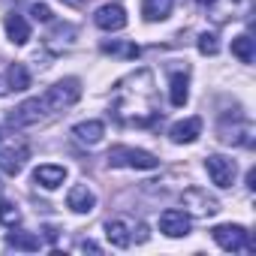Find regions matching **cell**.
Masks as SVG:
<instances>
[{
    "label": "cell",
    "mask_w": 256,
    "mask_h": 256,
    "mask_svg": "<svg viewBox=\"0 0 256 256\" xmlns=\"http://www.w3.org/2000/svg\"><path fill=\"white\" fill-rule=\"evenodd\" d=\"M78 100H82V82H78V78H64V82L52 84V88L40 96L46 114H58V112L76 106Z\"/></svg>",
    "instance_id": "6da1fadb"
},
{
    "label": "cell",
    "mask_w": 256,
    "mask_h": 256,
    "mask_svg": "<svg viewBox=\"0 0 256 256\" xmlns=\"http://www.w3.org/2000/svg\"><path fill=\"white\" fill-rule=\"evenodd\" d=\"M108 166H114V169H157L160 166V160L151 154V151H142V148H126V145H118V148H112L108 151Z\"/></svg>",
    "instance_id": "7a4b0ae2"
},
{
    "label": "cell",
    "mask_w": 256,
    "mask_h": 256,
    "mask_svg": "<svg viewBox=\"0 0 256 256\" xmlns=\"http://www.w3.org/2000/svg\"><path fill=\"white\" fill-rule=\"evenodd\" d=\"M211 238L223 247V250H232V253H238V250H256V244L250 241V232L244 229V226H238V223H223V226H214L211 229Z\"/></svg>",
    "instance_id": "3957f363"
},
{
    "label": "cell",
    "mask_w": 256,
    "mask_h": 256,
    "mask_svg": "<svg viewBox=\"0 0 256 256\" xmlns=\"http://www.w3.org/2000/svg\"><path fill=\"white\" fill-rule=\"evenodd\" d=\"M205 172H208L211 184H217L220 190H226V187L235 184L238 166H235V160H226V157H220V154H211V157L205 160Z\"/></svg>",
    "instance_id": "277c9868"
},
{
    "label": "cell",
    "mask_w": 256,
    "mask_h": 256,
    "mask_svg": "<svg viewBox=\"0 0 256 256\" xmlns=\"http://www.w3.org/2000/svg\"><path fill=\"white\" fill-rule=\"evenodd\" d=\"M193 229V220L187 211H178V208H169L160 214V232L169 235V238H187Z\"/></svg>",
    "instance_id": "5b68a950"
},
{
    "label": "cell",
    "mask_w": 256,
    "mask_h": 256,
    "mask_svg": "<svg viewBox=\"0 0 256 256\" xmlns=\"http://www.w3.org/2000/svg\"><path fill=\"white\" fill-rule=\"evenodd\" d=\"M46 118H48V114H46V108H42V102H40V96H36V100L22 102V106L10 114V126L24 130V126H34V124H40V120H46Z\"/></svg>",
    "instance_id": "8992f818"
},
{
    "label": "cell",
    "mask_w": 256,
    "mask_h": 256,
    "mask_svg": "<svg viewBox=\"0 0 256 256\" xmlns=\"http://www.w3.org/2000/svg\"><path fill=\"white\" fill-rule=\"evenodd\" d=\"M30 160V148L24 145V142H18V145H10V148H4L0 151V172L4 175H22V169H24V163Z\"/></svg>",
    "instance_id": "52a82bcc"
},
{
    "label": "cell",
    "mask_w": 256,
    "mask_h": 256,
    "mask_svg": "<svg viewBox=\"0 0 256 256\" xmlns=\"http://www.w3.org/2000/svg\"><path fill=\"white\" fill-rule=\"evenodd\" d=\"M94 22H96L100 30H124V28H126V12H124V6H118V4H106V6L96 10Z\"/></svg>",
    "instance_id": "ba28073f"
},
{
    "label": "cell",
    "mask_w": 256,
    "mask_h": 256,
    "mask_svg": "<svg viewBox=\"0 0 256 256\" xmlns=\"http://www.w3.org/2000/svg\"><path fill=\"white\" fill-rule=\"evenodd\" d=\"M202 136V118H187V120H178L172 130H169V139L175 145H193L196 139Z\"/></svg>",
    "instance_id": "9c48e42d"
},
{
    "label": "cell",
    "mask_w": 256,
    "mask_h": 256,
    "mask_svg": "<svg viewBox=\"0 0 256 256\" xmlns=\"http://www.w3.org/2000/svg\"><path fill=\"white\" fill-rule=\"evenodd\" d=\"M184 205L187 208H193L196 214H202V217H208V214H217L220 211V202L214 199V196H208L205 190H187L184 193Z\"/></svg>",
    "instance_id": "30bf717a"
},
{
    "label": "cell",
    "mask_w": 256,
    "mask_h": 256,
    "mask_svg": "<svg viewBox=\"0 0 256 256\" xmlns=\"http://www.w3.org/2000/svg\"><path fill=\"white\" fill-rule=\"evenodd\" d=\"M66 208H72L76 214H90V211L96 208V196H94L84 184H78V187L70 190V196H66Z\"/></svg>",
    "instance_id": "8fae6325"
},
{
    "label": "cell",
    "mask_w": 256,
    "mask_h": 256,
    "mask_svg": "<svg viewBox=\"0 0 256 256\" xmlns=\"http://www.w3.org/2000/svg\"><path fill=\"white\" fill-rule=\"evenodd\" d=\"M72 136H76L82 145H96V142H102V136H106V124H102V120L76 124V126H72Z\"/></svg>",
    "instance_id": "7c38bea8"
},
{
    "label": "cell",
    "mask_w": 256,
    "mask_h": 256,
    "mask_svg": "<svg viewBox=\"0 0 256 256\" xmlns=\"http://www.w3.org/2000/svg\"><path fill=\"white\" fill-rule=\"evenodd\" d=\"M34 181L40 184V187H46V190H58L64 181H66V169L64 166H40L36 172H34Z\"/></svg>",
    "instance_id": "4fadbf2b"
},
{
    "label": "cell",
    "mask_w": 256,
    "mask_h": 256,
    "mask_svg": "<svg viewBox=\"0 0 256 256\" xmlns=\"http://www.w3.org/2000/svg\"><path fill=\"white\" fill-rule=\"evenodd\" d=\"M106 238H108V244H112V247H120V250L133 244L130 226H126L124 220H108V223H106Z\"/></svg>",
    "instance_id": "5bb4252c"
},
{
    "label": "cell",
    "mask_w": 256,
    "mask_h": 256,
    "mask_svg": "<svg viewBox=\"0 0 256 256\" xmlns=\"http://www.w3.org/2000/svg\"><path fill=\"white\" fill-rule=\"evenodd\" d=\"M6 34H10V40L16 42V46H28V40H30V24L24 22V16H6Z\"/></svg>",
    "instance_id": "9a60e30c"
},
{
    "label": "cell",
    "mask_w": 256,
    "mask_h": 256,
    "mask_svg": "<svg viewBox=\"0 0 256 256\" xmlns=\"http://www.w3.org/2000/svg\"><path fill=\"white\" fill-rule=\"evenodd\" d=\"M175 0H142V16L145 22H166L172 16Z\"/></svg>",
    "instance_id": "2e32d148"
},
{
    "label": "cell",
    "mask_w": 256,
    "mask_h": 256,
    "mask_svg": "<svg viewBox=\"0 0 256 256\" xmlns=\"http://www.w3.org/2000/svg\"><path fill=\"white\" fill-rule=\"evenodd\" d=\"M6 244L16 247V250H24V253H36L42 247V241L36 235H30V232H10L6 235Z\"/></svg>",
    "instance_id": "e0dca14e"
},
{
    "label": "cell",
    "mask_w": 256,
    "mask_h": 256,
    "mask_svg": "<svg viewBox=\"0 0 256 256\" xmlns=\"http://www.w3.org/2000/svg\"><path fill=\"white\" fill-rule=\"evenodd\" d=\"M190 82H187V76H181V72H175L172 76V84H169V96H172V106H187V100H190Z\"/></svg>",
    "instance_id": "ac0fdd59"
},
{
    "label": "cell",
    "mask_w": 256,
    "mask_h": 256,
    "mask_svg": "<svg viewBox=\"0 0 256 256\" xmlns=\"http://www.w3.org/2000/svg\"><path fill=\"white\" fill-rule=\"evenodd\" d=\"M232 54H235L241 64H253V58H256V46H253V40H250L247 34L235 36V40H232Z\"/></svg>",
    "instance_id": "d6986e66"
},
{
    "label": "cell",
    "mask_w": 256,
    "mask_h": 256,
    "mask_svg": "<svg viewBox=\"0 0 256 256\" xmlns=\"http://www.w3.org/2000/svg\"><path fill=\"white\" fill-rule=\"evenodd\" d=\"M6 84H10V90H28V88H30V72H28V66H24V64H12L10 72H6Z\"/></svg>",
    "instance_id": "ffe728a7"
},
{
    "label": "cell",
    "mask_w": 256,
    "mask_h": 256,
    "mask_svg": "<svg viewBox=\"0 0 256 256\" xmlns=\"http://www.w3.org/2000/svg\"><path fill=\"white\" fill-rule=\"evenodd\" d=\"M0 223L10 226V229H16V226L22 223V211H18L12 202H6V199H0Z\"/></svg>",
    "instance_id": "44dd1931"
},
{
    "label": "cell",
    "mask_w": 256,
    "mask_h": 256,
    "mask_svg": "<svg viewBox=\"0 0 256 256\" xmlns=\"http://www.w3.org/2000/svg\"><path fill=\"white\" fill-rule=\"evenodd\" d=\"M106 54H124V58H139V46H118V42H106L102 46Z\"/></svg>",
    "instance_id": "7402d4cb"
},
{
    "label": "cell",
    "mask_w": 256,
    "mask_h": 256,
    "mask_svg": "<svg viewBox=\"0 0 256 256\" xmlns=\"http://www.w3.org/2000/svg\"><path fill=\"white\" fill-rule=\"evenodd\" d=\"M199 52L214 58V54L220 52V42H217V36H214V34H202V36H199Z\"/></svg>",
    "instance_id": "603a6c76"
},
{
    "label": "cell",
    "mask_w": 256,
    "mask_h": 256,
    "mask_svg": "<svg viewBox=\"0 0 256 256\" xmlns=\"http://www.w3.org/2000/svg\"><path fill=\"white\" fill-rule=\"evenodd\" d=\"M30 16L36 18V22H52L54 16H52V10L46 6V4H34V10H30Z\"/></svg>",
    "instance_id": "cb8c5ba5"
},
{
    "label": "cell",
    "mask_w": 256,
    "mask_h": 256,
    "mask_svg": "<svg viewBox=\"0 0 256 256\" xmlns=\"http://www.w3.org/2000/svg\"><path fill=\"white\" fill-rule=\"evenodd\" d=\"M60 4H66V6H72V10H84L88 0H60Z\"/></svg>",
    "instance_id": "d4e9b609"
},
{
    "label": "cell",
    "mask_w": 256,
    "mask_h": 256,
    "mask_svg": "<svg viewBox=\"0 0 256 256\" xmlns=\"http://www.w3.org/2000/svg\"><path fill=\"white\" fill-rule=\"evenodd\" d=\"M78 250H90V253H100V244H94V241H82V244H78Z\"/></svg>",
    "instance_id": "484cf974"
},
{
    "label": "cell",
    "mask_w": 256,
    "mask_h": 256,
    "mask_svg": "<svg viewBox=\"0 0 256 256\" xmlns=\"http://www.w3.org/2000/svg\"><path fill=\"white\" fill-rule=\"evenodd\" d=\"M136 232H139V235H136V241H148V226H139Z\"/></svg>",
    "instance_id": "4316f807"
},
{
    "label": "cell",
    "mask_w": 256,
    "mask_h": 256,
    "mask_svg": "<svg viewBox=\"0 0 256 256\" xmlns=\"http://www.w3.org/2000/svg\"><path fill=\"white\" fill-rule=\"evenodd\" d=\"M196 4H199V6H214L217 0H196Z\"/></svg>",
    "instance_id": "83f0119b"
}]
</instances>
